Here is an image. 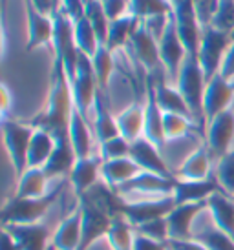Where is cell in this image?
Here are the masks:
<instances>
[{"mask_svg": "<svg viewBox=\"0 0 234 250\" xmlns=\"http://www.w3.org/2000/svg\"><path fill=\"white\" fill-rule=\"evenodd\" d=\"M71 86V97L73 104L84 117L88 119V113L94 110L99 95V84L95 79V71L92 66V59L88 55L81 53L79 55V64H77V75L75 81L70 84Z\"/></svg>", "mask_w": 234, "mask_h": 250, "instance_id": "8", "label": "cell"}, {"mask_svg": "<svg viewBox=\"0 0 234 250\" xmlns=\"http://www.w3.org/2000/svg\"><path fill=\"white\" fill-rule=\"evenodd\" d=\"M128 49L132 51L134 59L148 71V75H154L156 71L163 68L161 57H159V42L146 29L143 21L139 22V26L134 29L130 42H128Z\"/></svg>", "mask_w": 234, "mask_h": 250, "instance_id": "10", "label": "cell"}, {"mask_svg": "<svg viewBox=\"0 0 234 250\" xmlns=\"http://www.w3.org/2000/svg\"><path fill=\"white\" fill-rule=\"evenodd\" d=\"M51 183L53 181L46 175L44 168H26L17 179L15 197H28V199L44 197L51 192L49 190Z\"/></svg>", "mask_w": 234, "mask_h": 250, "instance_id": "31", "label": "cell"}, {"mask_svg": "<svg viewBox=\"0 0 234 250\" xmlns=\"http://www.w3.org/2000/svg\"><path fill=\"white\" fill-rule=\"evenodd\" d=\"M101 167H103V159L99 155L75 161L68 175V181L77 197L88 194L97 187V183L101 181Z\"/></svg>", "mask_w": 234, "mask_h": 250, "instance_id": "20", "label": "cell"}, {"mask_svg": "<svg viewBox=\"0 0 234 250\" xmlns=\"http://www.w3.org/2000/svg\"><path fill=\"white\" fill-rule=\"evenodd\" d=\"M143 170L132 161V157H123V159L103 161L101 167V183L112 192H117L121 187H124L128 181H132Z\"/></svg>", "mask_w": 234, "mask_h": 250, "instance_id": "26", "label": "cell"}, {"mask_svg": "<svg viewBox=\"0 0 234 250\" xmlns=\"http://www.w3.org/2000/svg\"><path fill=\"white\" fill-rule=\"evenodd\" d=\"M59 7L73 24L84 19L86 15V0H61Z\"/></svg>", "mask_w": 234, "mask_h": 250, "instance_id": "47", "label": "cell"}, {"mask_svg": "<svg viewBox=\"0 0 234 250\" xmlns=\"http://www.w3.org/2000/svg\"><path fill=\"white\" fill-rule=\"evenodd\" d=\"M2 230L13 237L21 250H48L55 229L44 221L37 225H4Z\"/></svg>", "mask_w": 234, "mask_h": 250, "instance_id": "14", "label": "cell"}, {"mask_svg": "<svg viewBox=\"0 0 234 250\" xmlns=\"http://www.w3.org/2000/svg\"><path fill=\"white\" fill-rule=\"evenodd\" d=\"M220 75L225 77L227 81H233L234 83V42H231L227 53L223 57V62H221L220 68Z\"/></svg>", "mask_w": 234, "mask_h": 250, "instance_id": "49", "label": "cell"}, {"mask_svg": "<svg viewBox=\"0 0 234 250\" xmlns=\"http://www.w3.org/2000/svg\"><path fill=\"white\" fill-rule=\"evenodd\" d=\"M174 21L178 26V33L185 44L188 55H198L201 42V28L198 15L194 9V0H181L174 6Z\"/></svg>", "mask_w": 234, "mask_h": 250, "instance_id": "13", "label": "cell"}, {"mask_svg": "<svg viewBox=\"0 0 234 250\" xmlns=\"http://www.w3.org/2000/svg\"><path fill=\"white\" fill-rule=\"evenodd\" d=\"M31 4L44 15H53V11L59 7L57 6V0H31Z\"/></svg>", "mask_w": 234, "mask_h": 250, "instance_id": "52", "label": "cell"}, {"mask_svg": "<svg viewBox=\"0 0 234 250\" xmlns=\"http://www.w3.org/2000/svg\"><path fill=\"white\" fill-rule=\"evenodd\" d=\"M152 81H154V95H156V101L163 113H179V115L194 119L183 95L176 88V84L168 83L166 79H154V77H152Z\"/></svg>", "mask_w": 234, "mask_h": 250, "instance_id": "28", "label": "cell"}, {"mask_svg": "<svg viewBox=\"0 0 234 250\" xmlns=\"http://www.w3.org/2000/svg\"><path fill=\"white\" fill-rule=\"evenodd\" d=\"M231 35L225 31L212 28V26H205L201 31V42L200 49H198V61L201 64V70L205 73L207 83L220 73L223 57L227 53L229 46H231Z\"/></svg>", "mask_w": 234, "mask_h": 250, "instance_id": "7", "label": "cell"}, {"mask_svg": "<svg viewBox=\"0 0 234 250\" xmlns=\"http://www.w3.org/2000/svg\"><path fill=\"white\" fill-rule=\"evenodd\" d=\"M136 232H139V234H143V236H146V237H150V239L161 241V243H168V241H170L166 217L154 219V221H148V223H145V225H139V227H136Z\"/></svg>", "mask_w": 234, "mask_h": 250, "instance_id": "44", "label": "cell"}, {"mask_svg": "<svg viewBox=\"0 0 234 250\" xmlns=\"http://www.w3.org/2000/svg\"><path fill=\"white\" fill-rule=\"evenodd\" d=\"M77 201L83 215V243L79 250H90L97 241L106 237L114 215L108 214L99 201L92 199L90 194L77 197Z\"/></svg>", "mask_w": 234, "mask_h": 250, "instance_id": "6", "label": "cell"}, {"mask_svg": "<svg viewBox=\"0 0 234 250\" xmlns=\"http://www.w3.org/2000/svg\"><path fill=\"white\" fill-rule=\"evenodd\" d=\"M92 66H94V71H95L99 90L106 95V93H108V88H110L112 73H114V68H116L114 51H110L106 46H101V48L97 49L95 55L92 57Z\"/></svg>", "mask_w": 234, "mask_h": 250, "instance_id": "36", "label": "cell"}, {"mask_svg": "<svg viewBox=\"0 0 234 250\" xmlns=\"http://www.w3.org/2000/svg\"><path fill=\"white\" fill-rule=\"evenodd\" d=\"M218 4H220V0H194V9H196L201 28L211 26L214 15H216V9H218Z\"/></svg>", "mask_w": 234, "mask_h": 250, "instance_id": "45", "label": "cell"}, {"mask_svg": "<svg viewBox=\"0 0 234 250\" xmlns=\"http://www.w3.org/2000/svg\"><path fill=\"white\" fill-rule=\"evenodd\" d=\"M176 88L185 99L188 110L192 113L194 121L200 126H205L203 117V95H205L207 79L201 70V64L198 61V55H188L181 66L176 81Z\"/></svg>", "mask_w": 234, "mask_h": 250, "instance_id": "3", "label": "cell"}, {"mask_svg": "<svg viewBox=\"0 0 234 250\" xmlns=\"http://www.w3.org/2000/svg\"><path fill=\"white\" fill-rule=\"evenodd\" d=\"M192 239L205 245L209 250H234V239L214 225L212 217L207 208L196 219Z\"/></svg>", "mask_w": 234, "mask_h": 250, "instance_id": "23", "label": "cell"}, {"mask_svg": "<svg viewBox=\"0 0 234 250\" xmlns=\"http://www.w3.org/2000/svg\"><path fill=\"white\" fill-rule=\"evenodd\" d=\"M75 153H73V148L70 145L68 133L66 135H59L57 137V145L55 150L51 153L49 161L44 167V172L51 181H62L64 177H68L71 168L75 165Z\"/></svg>", "mask_w": 234, "mask_h": 250, "instance_id": "27", "label": "cell"}, {"mask_svg": "<svg viewBox=\"0 0 234 250\" xmlns=\"http://www.w3.org/2000/svg\"><path fill=\"white\" fill-rule=\"evenodd\" d=\"M83 243V215L77 205L68 215H64L53 230L51 249L53 250H79Z\"/></svg>", "mask_w": 234, "mask_h": 250, "instance_id": "19", "label": "cell"}, {"mask_svg": "<svg viewBox=\"0 0 234 250\" xmlns=\"http://www.w3.org/2000/svg\"><path fill=\"white\" fill-rule=\"evenodd\" d=\"M26 9V22H28V41H26V51H33L37 48L53 44V17L41 13L31 4V0H24Z\"/></svg>", "mask_w": 234, "mask_h": 250, "instance_id": "15", "label": "cell"}, {"mask_svg": "<svg viewBox=\"0 0 234 250\" xmlns=\"http://www.w3.org/2000/svg\"><path fill=\"white\" fill-rule=\"evenodd\" d=\"M130 157L143 172L158 174V175H163V177H170V179L176 177V174H174L172 170H170V167L166 165L165 157H163V153H161V148H158L156 145H152L150 141L145 139V137H141V139H138L136 143H132Z\"/></svg>", "mask_w": 234, "mask_h": 250, "instance_id": "18", "label": "cell"}, {"mask_svg": "<svg viewBox=\"0 0 234 250\" xmlns=\"http://www.w3.org/2000/svg\"><path fill=\"white\" fill-rule=\"evenodd\" d=\"M119 135L128 143H136L145 132V104L132 103L116 115Z\"/></svg>", "mask_w": 234, "mask_h": 250, "instance_id": "29", "label": "cell"}, {"mask_svg": "<svg viewBox=\"0 0 234 250\" xmlns=\"http://www.w3.org/2000/svg\"><path fill=\"white\" fill-rule=\"evenodd\" d=\"M35 133V126L31 123H21L13 119H2V137L4 146L13 165L17 177L28 167V150L31 137Z\"/></svg>", "mask_w": 234, "mask_h": 250, "instance_id": "5", "label": "cell"}, {"mask_svg": "<svg viewBox=\"0 0 234 250\" xmlns=\"http://www.w3.org/2000/svg\"><path fill=\"white\" fill-rule=\"evenodd\" d=\"M68 139H70L71 148H73V153H75L77 159H84V157H92V155H94L95 135L90 130L88 119L77 110L75 104H73V110H71V115H70Z\"/></svg>", "mask_w": 234, "mask_h": 250, "instance_id": "22", "label": "cell"}, {"mask_svg": "<svg viewBox=\"0 0 234 250\" xmlns=\"http://www.w3.org/2000/svg\"><path fill=\"white\" fill-rule=\"evenodd\" d=\"M234 83L227 81L225 77L220 73L212 77L205 88V95H203V117L207 123H211L216 115H220L223 111L234 108Z\"/></svg>", "mask_w": 234, "mask_h": 250, "instance_id": "12", "label": "cell"}, {"mask_svg": "<svg viewBox=\"0 0 234 250\" xmlns=\"http://www.w3.org/2000/svg\"><path fill=\"white\" fill-rule=\"evenodd\" d=\"M176 179L183 181H205L212 177V153L207 146H198L187 155L183 163L174 170Z\"/></svg>", "mask_w": 234, "mask_h": 250, "instance_id": "24", "label": "cell"}, {"mask_svg": "<svg viewBox=\"0 0 234 250\" xmlns=\"http://www.w3.org/2000/svg\"><path fill=\"white\" fill-rule=\"evenodd\" d=\"M170 13H174V6L170 0H130V15L139 21Z\"/></svg>", "mask_w": 234, "mask_h": 250, "instance_id": "39", "label": "cell"}, {"mask_svg": "<svg viewBox=\"0 0 234 250\" xmlns=\"http://www.w3.org/2000/svg\"><path fill=\"white\" fill-rule=\"evenodd\" d=\"M231 41L234 42V29H233V31H231Z\"/></svg>", "mask_w": 234, "mask_h": 250, "instance_id": "54", "label": "cell"}, {"mask_svg": "<svg viewBox=\"0 0 234 250\" xmlns=\"http://www.w3.org/2000/svg\"><path fill=\"white\" fill-rule=\"evenodd\" d=\"M130 148L132 143L117 135L114 139L106 141L103 145H99V157L103 161H112V159H123V157H130Z\"/></svg>", "mask_w": 234, "mask_h": 250, "instance_id": "42", "label": "cell"}, {"mask_svg": "<svg viewBox=\"0 0 234 250\" xmlns=\"http://www.w3.org/2000/svg\"><path fill=\"white\" fill-rule=\"evenodd\" d=\"M103 7L110 22L124 19L130 15V0H104Z\"/></svg>", "mask_w": 234, "mask_h": 250, "instance_id": "46", "label": "cell"}, {"mask_svg": "<svg viewBox=\"0 0 234 250\" xmlns=\"http://www.w3.org/2000/svg\"><path fill=\"white\" fill-rule=\"evenodd\" d=\"M61 195V188H53L44 197H11L2 208V227L4 225H37L46 221L51 207Z\"/></svg>", "mask_w": 234, "mask_h": 250, "instance_id": "2", "label": "cell"}, {"mask_svg": "<svg viewBox=\"0 0 234 250\" xmlns=\"http://www.w3.org/2000/svg\"><path fill=\"white\" fill-rule=\"evenodd\" d=\"M0 101H2V119H7L11 110V91L7 88V84L0 86Z\"/></svg>", "mask_w": 234, "mask_h": 250, "instance_id": "51", "label": "cell"}, {"mask_svg": "<svg viewBox=\"0 0 234 250\" xmlns=\"http://www.w3.org/2000/svg\"><path fill=\"white\" fill-rule=\"evenodd\" d=\"M211 26L231 35L234 29V0H220Z\"/></svg>", "mask_w": 234, "mask_h": 250, "instance_id": "43", "label": "cell"}, {"mask_svg": "<svg viewBox=\"0 0 234 250\" xmlns=\"http://www.w3.org/2000/svg\"><path fill=\"white\" fill-rule=\"evenodd\" d=\"M94 135H95L97 145H103L119 135L116 115H112V111L108 110L106 95L103 91H99L95 106H94Z\"/></svg>", "mask_w": 234, "mask_h": 250, "instance_id": "32", "label": "cell"}, {"mask_svg": "<svg viewBox=\"0 0 234 250\" xmlns=\"http://www.w3.org/2000/svg\"><path fill=\"white\" fill-rule=\"evenodd\" d=\"M198 125L194 119L179 113H163V130H165L166 143L185 139L190 135L192 128Z\"/></svg>", "mask_w": 234, "mask_h": 250, "instance_id": "38", "label": "cell"}, {"mask_svg": "<svg viewBox=\"0 0 234 250\" xmlns=\"http://www.w3.org/2000/svg\"><path fill=\"white\" fill-rule=\"evenodd\" d=\"M234 143V108L223 111L207 123V148L216 161L233 152Z\"/></svg>", "mask_w": 234, "mask_h": 250, "instance_id": "11", "label": "cell"}, {"mask_svg": "<svg viewBox=\"0 0 234 250\" xmlns=\"http://www.w3.org/2000/svg\"><path fill=\"white\" fill-rule=\"evenodd\" d=\"M214 177L218 181L221 192L234 195V150L216 161Z\"/></svg>", "mask_w": 234, "mask_h": 250, "instance_id": "41", "label": "cell"}, {"mask_svg": "<svg viewBox=\"0 0 234 250\" xmlns=\"http://www.w3.org/2000/svg\"><path fill=\"white\" fill-rule=\"evenodd\" d=\"M57 137L46 128L35 126V133L29 143L28 150V167L26 168H44L55 150Z\"/></svg>", "mask_w": 234, "mask_h": 250, "instance_id": "33", "label": "cell"}, {"mask_svg": "<svg viewBox=\"0 0 234 250\" xmlns=\"http://www.w3.org/2000/svg\"><path fill=\"white\" fill-rule=\"evenodd\" d=\"M205 208L207 203H183V205H176L172 212L166 215L170 241L192 239L196 219H198V215Z\"/></svg>", "mask_w": 234, "mask_h": 250, "instance_id": "16", "label": "cell"}, {"mask_svg": "<svg viewBox=\"0 0 234 250\" xmlns=\"http://www.w3.org/2000/svg\"><path fill=\"white\" fill-rule=\"evenodd\" d=\"M132 250H170V249H168V243H161V241L150 239V237H146V236H143V234L136 232L134 249Z\"/></svg>", "mask_w": 234, "mask_h": 250, "instance_id": "48", "label": "cell"}, {"mask_svg": "<svg viewBox=\"0 0 234 250\" xmlns=\"http://www.w3.org/2000/svg\"><path fill=\"white\" fill-rule=\"evenodd\" d=\"M220 190L221 188L218 185L216 177H211V179L205 181L176 179L172 197L176 205H183V203H207Z\"/></svg>", "mask_w": 234, "mask_h": 250, "instance_id": "25", "label": "cell"}, {"mask_svg": "<svg viewBox=\"0 0 234 250\" xmlns=\"http://www.w3.org/2000/svg\"><path fill=\"white\" fill-rule=\"evenodd\" d=\"M86 19L90 24L94 26L97 37L103 46H106V39H108V29H110V21L104 13V7L101 0H86Z\"/></svg>", "mask_w": 234, "mask_h": 250, "instance_id": "40", "label": "cell"}, {"mask_svg": "<svg viewBox=\"0 0 234 250\" xmlns=\"http://www.w3.org/2000/svg\"><path fill=\"white\" fill-rule=\"evenodd\" d=\"M174 185H176V177H163L158 174H150V172H141L132 181H128L124 187L117 190V199L119 203H143L152 201V199H161V197H168L174 192Z\"/></svg>", "mask_w": 234, "mask_h": 250, "instance_id": "4", "label": "cell"}, {"mask_svg": "<svg viewBox=\"0 0 234 250\" xmlns=\"http://www.w3.org/2000/svg\"><path fill=\"white\" fill-rule=\"evenodd\" d=\"M207 210L214 225L234 239V195H229L221 190L216 192L207 201Z\"/></svg>", "mask_w": 234, "mask_h": 250, "instance_id": "30", "label": "cell"}, {"mask_svg": "<svg viewBox=\"0 0 234 250\" xmlns=\"http://www.w3.org/2000/svg\"><path fill=\"white\" fill-rule=\"evenodd\" d=\"M106 243L112 250H132L136 239V227L121 212L112 217L110 229L106 232Z\"/></svg>", "mask_w": 234, "mask_h": 250, "instance_id": "34", "label": "cell"}, {"mask_svg": "<svg viewBox=\"0 0 234 250\" xmlns=\"http://www.w3.org/2000/svg\"><path fill=\"white\" fill-rule=\"evenodd\" d=\"M101 2H104V0H101Z\"/></svg>", "mask_w": 234, "mask_h": 250, "instance_id": "55", "label": "cell"}, {"mask_svg": "<svg viewBox=\"0 0 234 250\" xmlns=\"http://www.w3.org/2000/svg\"><path fill=\"white\" fill-rule=\"evenodd\" d=\"M139 19L136 17H124V19H119V21L110 22V29H108V39H106V48L110 51H119V49L128 48V42H130V37L134 33V29L139 26Z\"/></svg>", "mask_w": 234, "mask_h": 250, "instance_id": "35", "label": "cell"}, {"mask_svg": "<svg viewBox=\"0 0 234 250\" xmlns=\"http://www.w3.org/2000/svg\"><path fill=\"white\" fill-rule=\"evenodd\" d=\"M0 250H21L19 245L13 241V237L9 236L7 232L2 230V241H0Z\"/></svg>", "mask_w": 234, "mask_h": 250, "instance_id": "53", "label": "cell"}, {"mask_svg": "<svg viewBox=\"0 0 234 250\" xmlns=\"http://www.w3.org/2000/svg\"><path fill=\"white\" fill-rule=\"evenodd\" d=\"M176 207L172 195L168 197H161V199H152V201H143V203H121V214L134 225H145L148 221L154 219H161L172 212V208Z\"/></svg>", "mask_w": 234, "mask_h": 250, "instance_id": "17", "label": "cell"}, {"mask_svg": "<svg viewBox=\"0 0 234 250\" xmlns=\"http://www.w3.org/2000/svg\"><path fill=\"white\" fill-rule=\"evenodd\" d=\"M73 39H75L77 49L84 55H88L90 59L95 55L97 49L103 46L99 37H97L95 29H94V26L90 24L86 17L73 24Z\"/></svg>", "mask_w": 234, "mask_h": 250, "instance_id": "37", "label": "cell"}, {"mask_svg": "<svg viewBox=\"0 0 234 250\" xmlns=\"http://www.w3.org/2000/svg\"><path fill=\"white\" fill-rule=\"evenodd\" d=\"M73 110V97H71V86L64 68L61 62L53 61V71H51V84H49L48 104L46 110L31 123L33 126L46 128L55 137L68 133L70 115Z\"/></svg>", "mask_w": 234, "mask_h": 250, "instance_id": "1", "label": "cell"}, {"mask_svg": "<svg viewBox=\"0 0 234 250\" xmlns=\"http://www.w3.org/2000/svg\"><path fill=\"white\" fill-rule=\"evenodd\" d=\"M170 250H209L205 245H201L196 239H185V241H168Z\"/></svg>", "mask_w": 234, "mask_h": 250, "instance_id": "50", "label": "cell"}, {"mask_svg": "<svg viewBox=\"0 0 234 250\" xmlns=\"http://www.w3.org/2000/svg\"><path fill=\"white\" fill-rule=\"evenodd\" d=\"M159 57H161L163 73L166 75V81L176 84L179 70L185 62V59L188 57V51H187L185 44H183V41H181V37L178 33L174 15L170 22H168V26H166L163 37L159 39Z\"/></svg>", "mask_w": 234, "mask_h": 250, "instance_id": "9", "label": "cell"}, {"mask_svg": "<svg viewBox=\"0 0 234 250\" xmlns=\"http://www.w3.org/2000/svg\"><path fill=\"white\" fill-rule=\"evenodd\" d=\"M145 132L143 137L148 139L158 148H165V130H163V110L159 108L156 95H154V81L150 75H146V97H145Z\"/></svg>", "mask_w": 234, "mask_h": 250, "instance_id": "21", "label": "cell"}]
</instances>
